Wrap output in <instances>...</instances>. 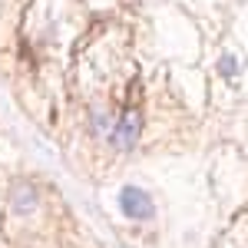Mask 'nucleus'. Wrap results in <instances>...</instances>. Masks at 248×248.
Here are the masks:
<instances>
[{
    "label": "nucleus",
    "mask_w": 248,
    "mask_h": 248,
    "mask_svg": "<svg viewBox=\"0 0 248 248\" xmlns=\"http://www.w3.org/2000/svg\"><path fill=\"white\" fill-rule=\"evenodd\" d=\"M119 209L133 222H149L155 215V205H153V199H149V192L136 189V186H126V189L119 192Z\"/></svg>",
    "instance_id": "1"
},
{
    "label": "nucleus",
    "mask_w": 248,
    "mask_h": 248,
    "mask_svg": "<svg viewBox=\"0 0 248 248\" xmlns=\"http://www.w3.org/2000/svg\"><path fill=\"white\" fill-rule=\"evenodd\" d=\"M139 129H142V116L136 113V109H126L123 113V119L113 126V133H109V142H113L116 149H133L136 139H139Z\"/></svg>",
    "instance_id": "2"
},
{
    "label": "nucleus",
    "mask_w": 248,
    "mask_h": 248,
    "mask_svg": "<svg viewBox=\"0 0 248 248\" xmlns=\"http://www.w3.org/2000/svg\"><path fill=\"white\" fill-rule=\"evenodd\" d=\"M14 202H17V209H33L37 195H33V189H17V195H14Z\"/></svg>",
    "instance_id": "3"
},
{
    "label": "nucleus",
    "mask_w": 248,
    "mask_h": 248,
    "mask_svg": "<svg viewBox=\"0 0 248 248\" xmlns=\"http://www.w3.org/2000/svg\"><path fill=\"white\" fill-rule=\"evenodd\" d=\"M218 70H222V77H235V73H238V60L232 57V53H225L222 63H218Z\"/></svg>",
    "instance_id": "4"
},
{
    "label": "nucleus",
    "mask_w": 248,
    "mask_h": 248,
    "mask_svg": "<svg viewBox=\"0 0 248 248\" xmlns=\"http://www.w3.org/2000/svg\"><path fill=\"white\" fill-rule=\"evenodd\" d=\"M106 126H109V116H106V113H99V109H96V113H93V129H96V133H103Z\"/></svg>",
    "instance_id": "5"
}]
</instances>
